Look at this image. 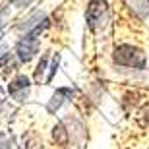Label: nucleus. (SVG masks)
<instances>
[{"instance_id": "1", "label": "nucleus", "mask_w": 149, "mask_h": 149, "mask_svg": "<svg viewBox=\"0 0 149 149\" xmlns=\"http://www.w3.org/2000/svg\"><path fill=\"white\" fill-rule=\"evenodd\" d=\"M47 25H49V22L45 19L43 23H39L37 27L27 31V33L23 35V39L17 43L16 52H17V58L22 62H29L35 56V52H37V49H39V35H41V31H43Z\"/></svg>"}, {"instance_id": "2", "label": "nucleus", "mask_w": 149, "mask_h": 149, "mask_svg": "<svg viewBox=\"0 0 149 149\" xmlns=\"http://www.w3.org/2000/svg\"><path fill=\"white\" fill-rule=\"evenodd\" d=\"M114 62L126 68L141 70V68H145V54H143V50L136 49L132 45H120L114 50Z\"/></svg>"}, {"instance_id": "3", "label": "nucleus", "mask_w": 149, "mask_h": 149, "mask_svg": "<svg viewBox=\"0 0 149 149\" xmlns=\"http://www.w3.org/2000/svg\"><path fill=\"white\" fill-rule=\"evenodd\" d=\"M109 8L105 0H91L87 6V25L91 29H99L107 19Z\"/></svg>"}, {"instance_id": "4", "label": "nucleus", "mask_w": 149, "mask_h": 149, "mask_svg": "<svg viewBox=\"0 0 149 149\" xmlns=\"http://www.w3.org/2000/svg\"><path fill=\"white\" fill-rule=\"evenodd\" d=\"M29 79L27 76H17L14 81H10V87H8V91H10V95L14 97L16 101H25L27 99V95H29Z\"/></svg>"}, {"instance_id": "5", "label": "nucleus", "mask_w": 149, "mask_h": 149, "mask_svg": "<svg viewBox=\"0 0 149 149\" xmlns=\"http://www.w3.org/2000/svg\"><path fill=\"white\" fill-rule=\"evenodd\" d=\"M72 93L68 87H62V89H58L54 95H52V101H50L49 105H47V109H49V112H54V111H58L60 109V105L64 103V97H68V95Z\"/></svg>"}, {"instance_id": "6", "label": "nucleus", "mask_w": 149, "mask_h": 149, "mask_svg": "<svg viewBox=\"0 0 149 149\" xmlns=\"http://www.w3.org/2000/svg\"><path fill=\"white\" fill-rule=\"evenodd\" d=\"M52 136H54V139L60 145H66L68 143V132H66V128H64V124H56Z\"/></svg>"}, {"instance_id": "7", "label": "nucleus", "mask_w": 149, "mask_h": 149, "mask_svg": "<svg viewBox=\"0 0 149 149\" xmlns=\"http://www.w3.org/2000/svg\"><path fill=\"white\" fill-rule=\"evenodd\" d=\"M45 68H47V58H41V62H39V66H37V72H35V79H37V81H41Z\"/></svg>"}, {"instance_id": "8", "label": "nucleus", "mask_w": 149, "mask_h": 149, "mask_svg": "<svg viewBox=\"0 0 149 149\" xmlns=\"http://www.w3.org/2000/svg\"><path fill=\"white\" fill-rule=\"evenodd\" d=\"M6 12H8V8L6 6H0V31H2V27L6 25V19H8L6 17Z\"/></svg>"}, {"instance_id": "9", "label": "nucleus", "mask_w": 149, "mask_h": 149, "mask_svg": "<svg viewBox=\"0 0 149 149\" xmlns=\"http://www.w3.org/2000/svg\"><path fill=\"white\" fill-rule=\"evenodd\" d=\"M56 66H58V54L54 56V62H52V68H50V74H49V81L52 79V76H54V72H56Z\"/></svg>"}, {"instance_id": "10", "label": "nucleus", "mask_w": 149, "mask_h": 149, "mask_svg": "<svg viewBox=\"0 0 149 149\" xmlns=\"http://www.w3.org/2000/svg\"><path fill=\"white\" fill-rule=\"evenodd\" d=\"M4 101H6V95H4V91H2V87H0V107L4 105Z\"/></svg>"}]
</instances>
